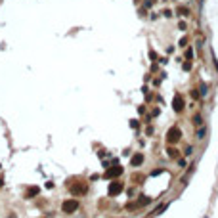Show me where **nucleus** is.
<instances>
[{"label":"nucleus","mask_w":218,"mask_h":218,"mask_svg":"<svg viewBox=\"0 0 218 218\" xmlns=\"http://www.w3.org/2000/svg\"><path fill=\"white\" fill-rule=\"evenodd\" d=\"M77 209H78V201H77V199H67V201L61 205V210H63V213H67V214L75 213Z\"/></svg>","instance_id":"f257e3e1"},{"label":"nucleus","mask_w":218,"mask_h":218,"mask_svg":"<svg viewBox=\"0 0 218 218\" xmlns=\"http://www.w3.org/2000/svg\"><path fill=\"white\" fill-rule=\"evenodd\" d=\"M180 136H182L180 128H178V126H172L169 132H166V142H169V144H176V142L180 140Z\"/></svg>","instance_id":"f03ea898"},{"label":"nucleus","mask_w":218,"mask_h":218,"mask_svg":"<svg viewBox=\"0 0 218 218\" xmlns=\"http://www.w3.org/2000/svg\"><path fill=\"white\" fill-rule=\"evenodd\" d=\"M122 182H111V184H109V195H111V197H115V195H119L121 191H122Z\"/></svg>","instance_id":"7ed1b4c3"},{"label":"nucleus","mask_w":218,"mask_h":218,"mask_svg":"<svg viewBox=\"0 0 218 218\" xmlns=\"http://www.w3.org/2000/svg\"><path fill=\"white\" fill-rule=\"evenodd\" d=\"M71 193H75V195L86 193V184H71Z\"/></svg>","instance_id":"20e7f679"},{"label":"nucleus","mask_w":218,"mask_h":218,"mask_svg":"<svg viewBox=\"0 0 218 218\" xmlns=\"http://www.w3.org/2000/svg\"><path fill=\"white\" fill-rule=\"evenodd\" d=\"M122 172V166H119V165H115V166H111L107 172H105V178H113V176H119V174Z\"/></svg>","instance_id":"39448f33"},{"label":"nucleus","mask_w":218,"mask_h":218,"mask_svg":"<svg viewBox=\"0 0 218 218\" xmlns=\"http://www.w3.org/2000/svg\"><path fill=\"white\" fill-rule=\"evenodd\" d=\"M172 107L176 109V111H182V109H184V100H182V96H174V100H172Z\"/></svg>","instance_id":"423d86ee"},{"label":"nucleus","mask_w":218,"mask_h":218,"mask_svg":"<svg viewBox=\"0 0 218 218\" xmlns=\"http://www.w3.org/2000/svg\"><path fill=\"white\" fill-rule=\"evenodd\" d=\"M144 163V155L142 153H136L134 157H132V166H140Z\"/></svg>","instance_id":"0eeeda50"},{"label":"nucleus","mask_w":218,"mask_h":218,"mask_svg":"<svg viewBox=\"0 0 218 218\" xmlns=\"http://www.w3.org/2000/svg\"><path fill=\"white\" fill-rule=\"evenodd\" d=\"M36 193H38V187H31V190L27 191V197H35Z\"/></svg>","instance_id":"6e6552de"},{"label":"nucleus","mask_w":218,"mask_h":218,"mask_svg":"<svg viewBox=\"0 0 218 218\" xmlns=\"http://www.w3.org/2000/svg\"><path fill=\"white\" fill-rule=\"evenodd\" d=\"M193 122H195L197 126H201V125H203V119H201V115H195V117H193Z\"/></svg>","instance_id":"1a4fd4ad"},{"label":"nucleus","mask_w":218,"mask_h":218,"mask_svg":"<svg viewBox=\"0 0 218 218\" xmlns=\"http://www.w3.org/2000/svg\"><path fill=\"white\" fill-rule=\"evenodd\" d=\"M184 69H186V71H190V69H191V61H190V60L184 63Z\"/></svg>","instance_id":"9d476101"},{"label":"nucleus","mask_w":218,"mask_h":218,"mask_svg":"<svg viewBox=\"0 0 218 218\" xmlns=\"http://www.w3.org/2000/svg\"><path fill=\"white\" fill-rule=\"evenodd\" d=\"M197 138H205V128H201L199 132H197Z\"/></svg>","instance_id":"9b49d317"},{"label":"nucleus","mask_w":218,"mask_h":218,"mask_svg":"<svg viewBox=\"0 0 218 218\" xmlns=\"http://www.w3.org/2000/svg\"><path fill=\"white\" fill-rule=\"evenodd\" d=\"M169 155H170V157H176V149L170 147V149H169Z\"/></svg>","instance_id":"f8f14e48"},{"label":"nucleus","mask_w":218,"mask_h":218,"mask_svg":"<svg viewBox=\"0 0 218 218\" xmlns=\"http://www.w3.org/2000/svg\"><path fill=\"white\" fill-rule=\"evenodd\" d=\"M8 218H17V216H16V214H10V216H8Z\"/></svg>","instance_id":"ddd939ff"}]
</instances>
